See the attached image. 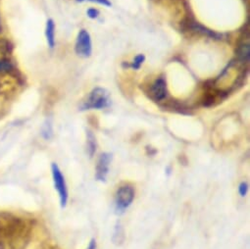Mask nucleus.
Instances as JSON below:
<instances>
[{"label":"nucleus","mask_w":250,"mask_h":249,"mask_svg":"<svg viewBox=\"0 0 250 249\" xmlns=\"http://www.w3.org/2000/svg\"><path fill=\"white\" fill-rule=\"evenodd\" d=\"M77 1H79V2H83V1H85V0H77ZM87 1L97 2V3H100V4L106 5V6H110V5H111V3L108 1V0H87Z\"/></svg>","instance_id":"13"},{"label":"nucleus","mask_w":250,"mask_h":249,"mask_svg":"<svg viewBox=\"0 0 250 249\" xmlns=\"http://www.w3.org/2000/svg\"><path fill=\"white\" fill-rule=\"evenodd\" d=\"M86 249H96V241H95L94 238H92V239L90 240L89 245H88V247H87Z\"/></svg>","instance_id":"15"},{"label":"nucleus","mask_w":250,"mask_h":249,"mask_svg":"<svg viewBox=\"0 0 250 249\" xmlns=\"http://www.w3.org/2000/svg\"><path fill=\"white\" fill-rule=\"evenodd\" d=\"M76 52L79 56L89 57L91 54V40L89 34L85 30H82L77 39Z\"/></svg>","instance_id":"4"},{"label":"nucleus","mask_w":250,"mask_h":249,"mask_svg":"<svg viewBox=\"0 0 250 249\" xmlns=\"http://www.w3.org/2000/svg\"><path fill=\"white\" fill-rule=\"evenodd\" d=\"M87 150H88V154L90 157L93 156L95 150H96V142H95V138L92 135L91 132L87 133Z\"/></svg>","instance_id":"8"},{"label":"nucleus","mask_w":250,"mask_h":249,"mask_svg":"<svg viewBox=\"0 0 250 249\" xmlns=\"http://www.w3.org/2000/svg\"><path fill=\"white\" fill-rule=\"evenodd\" d=\"M112 161V155L110 153H103L100 155L97 165H96V173L95 178L100 182H105L107 175L109 173V166Z\"/></svg>","instance_id":"5"},{"label":"nucleus","mask_w":250,"mask_h":249,"mask_svg":"<svg viewBox=\"0 0 250 249\" xmlns=\"http://www.w3.org/2000/svg\"><path fill=\"white\" fill-rule=\"evenodd\" d=\"M98 15H99V12H98L97 10H95V9H89V10L87 11V16H88L89 18L94 19V18H97Z\"/></svg>","instance_id":"14"},{"label":"nucleus","mask_w":250,"mask_h":249,"mask_svg":"<svg viewBox=\"0 0 250 249\" xmlns=\"http://www.w3.org/2000/svg\"><path fill=\"white\" fill-rule=\"evenodd\" d=\"M192 28H193V30H195L196 32H201V33H203V34H206L207 36H209V37H211V38H213V39L219 40V39L221 38V35L216 34V33L212 32V31H210V30H208V29H206V28H204V27H202V26H199L198 24H195Z\"/></svg>","instance_id":"9"},{"label":"nucleus","mask_w":250,"mask_h":249,"mask_svg":"<svg viewBox=\"0 0 250 249\" xmlns=\"http://www.w3.org/2000/svg\"><path fill=\"white\" fill-rule=\"evenodd\" d=\"M247 190H248V185L246 183H241L238 187V192L240 196H245Z\"/></svg>","instance_id":"12"},{"label":"nucleus","mask_w":250,"mask_h":249,"mask_svg":"<svg viewBox=\"0 0 250 249\" xmlns=\"http://www.w3.org/2000/svg\"><path fill=\"white\" fill-rule=\"evenodd\" d=\"M145 59H146L145 55H143V54L138 55V56L135 58L133 64H132V67H133L134 69H140V67H141V65L144 63Z\"/></svg>","instance_id":"11"},{"label":"nucleus","mask_w":250,"mask_h":249,"mask_svg":"<svg viewBox=\"0 0 250 249\" xmlns=\"http://www.w3.org/2000/svg\"><path fill=\"white\" fill-rule=\"evenodd\" d=\"M135 199V189L131 186L119 187L115 196V210L118 214H122L131 206Z\"/></svg>","instance_id":"2"},{"label":"nucleus","mask_w":250,"mask_h":249,"mask_svg":"<svg viewBox=\"0 0 250 249\" xmlns=\"http://www.w3.org/2000/svg\"><path fill=\"white\" fill-rule=\"evenodd\" d=\"M110 105L109 93L104 88H94L89 94L87 100L83 105V110L86 109H103Z\"/></svg>","instance_id":"1"},{"label":"nucleus","mask_w":250,"mask_h":249,"mask_svg":"<svg viewBox=\"0 0 250 249\" xmlns=\"http://www.w3.org/2000/svg\"><path fill=\"white\" fill-rule=\"evenodd\" d=\"M47 42L50 48L54 47L55 43V25L52 20H48L46 24V31H45Z\"/></svg>","instance_id":"7"},{"label":"nucleus","mask_w":250,"mask_h":249,"mask_svg":"<svg viewBox=\"0 0 250 249\" xmlns=\"http://www.w3.org/2000/svg\"><path fill=\"white\" fill-rule=\"evenodd\" d=\"M51 171H52V177H53V182L55 186V189L57 190L60 198V204L62 207H65L68 201V189H67V185L65 182V178L60 171L59 167L56 164H52L51 166Z\"/></svg>","instance_id":"3"},{"label":"nucleus","mask_w":250,"mask_h":249,"mask_svg":"<svg viewBox=\"0 0 250 249\" xmlns=\"http://www.w3.org/2000/svg\"><path fill=\"white\" fill-rule=\"evenodd\" d=\"M249 44H243L238 49V57L242 61H248L249 59Z\"/></svg>","instance_id":"10"},{"label":"nucleus","mask_w":250,"mask_h":249,"mask_svg":"<svg viewBox=\"0 0 250 249\" xmlns=\"http://www.w3.org/2000/svg\"><path fill=\"white\" fill-rule=\"evenodd\" d=\"M151 94L155 100H162L165 98L167 94V88H166V83L163 79H158L155 81L151 87Z\"/></svg>","instance_id":"6"}]
</instances>
